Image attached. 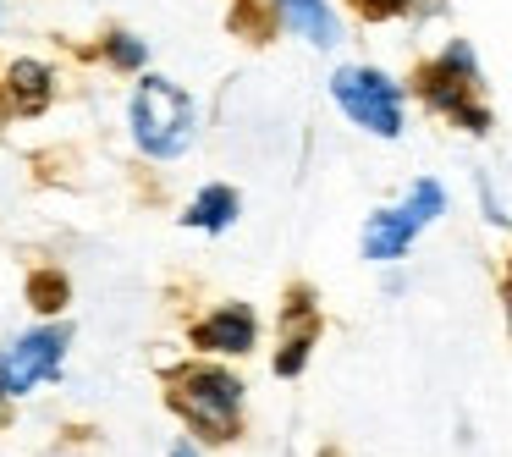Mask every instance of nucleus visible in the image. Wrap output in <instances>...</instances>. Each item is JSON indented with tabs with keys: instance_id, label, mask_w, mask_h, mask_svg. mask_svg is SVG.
<instances>
[{
	"instance_id": "obj_7",
	"label": "nucleus",
	"mask_w": 512,
	"mask_h": 457,
	"mask_svg": "<svg viewBox=\"0 0 512 457\" xmlns=\"http://www.w3.org/2000/svg\"><path fill=\"white\" fill-rule=\"evenodd\" d=\"M56 83L61 72L39 56H12L0 67V116H12V122H34V116L50 111L56 100Z\"/></svg>"
},
{
	"instance_id": "obj_16",
	"label": "nucleus",
	"mask_w": 512,
	"mask_h": 457,
	"mask_svg": "<svg viewBox=\"0 0 512 457\" xmlns=\"http://www.w3.org/2000/svg\"><path fill=\"white\" fill-rule=\"evenodd\" d=\"M501 303H507V325H512V265H507V276H501Z\"/></svg>"
},
{
	"instance_id": "obj_6",
	"label": "nucleus",
	"mask_w": 512,
	"mask_h": 457,
	"mask_svg": "<svg viewBox=\"0 0 512 457\" xmlns=\"http://www.w3.org/2000/svg\"><path fill=\"white\" fill-rule=\"evenodd\" d=\"M67 347H72V331L56 320L12 336V342L0 347V391L6 397H28L39 386H56L61 369H67Z\"/></svg>"
},
{
	"instance_id": "obj_14",
	"label": "nucleus",
	"mask_w": 512,
	"mask_h": 457,
	"mask_svg": "<svg viewBox=\"0 0 512 457\" xmlns=\"http://www.w3.org/2000/svg\"><path fill=\"white\" fill-rule=\"evenodd\" d=\"M353 12L369 17V23H391V17H408L413 0H353Z\"/></svg>"
},
{
	"instance_id": "obj_9",
	"label": "nucleus",
	"mask_w": 512,
	"mask_h": 457,
	"mask_svg": "<svg viewBox=\"0 0 512 457\" xmlns=\"http://www.w3.org/2000/svg\"><path fill=\"white\" fill-rule=\"evenodd\" d=\"M314 336H320V309H314V292L309 287H292L287 292V314H281V347H276V375L292 380L303 375L314 353Z\"/></svg>"
},
{
	"instance_id": "obj_11",
	"label": "nucleus",
	"mask_w": 512,
	"mask_h": 457,
	"mask_svg": "<svg viewBox=\"0 0 512 457\" xmlns=\"http://www.w3.org/2000/svg\"><path fill=\"white\" fill-rule=\"evenodd\" d=\"M237 215H243V193H237L232 182H204L188 199V210H182V226H188V232H204V237H221L237 226Z\"/></svg>"
},
{
	"instance_id": "obj_5",
	"label": "nucleus",
	"mask_w": 512,
	"mask_h": 457,
	"mask_svg": "<svg viewBox=\"0 0 512 457\" xmlns=\"http://www.w3.org/2000/svg\"><path fill=\"white\" fill-rule=\"evenodd\" d=\"M446 215V188L435 177H419L408 188V199L391 204V210H375L364 221V259H375V265H391V259H402L413 243H419L424 226H435Z\"/></svg>"
},
{
	"instance_id": "obj_15",
	"label": "nucleus",
	"mask_w": 512,
	"mask_h": 457,
	"mask_svg": "<svg viewBox=\"0 0 512 457\" xmlns=\"http://www.w3.org/2000/svg\"><path fill=\"white\" fill-rule=\"evenodd\" d=\"M166 457H204V452H199L193 441H171V446H166Z\"/></svg>"
},
{
	"instance_id": "obj_8",
	"label": "nucleus",
	"mask_w": 512,
	"mask_h": 457,
	"mask_svg": "<svg viewBox=\"0 0 512 457\" xmlns=\"http://www.w3.org/2000/svg\"><path fill=\"white\" fill-rule=\"evenodd\" d=\"M193 347L204 358H243L259 347V314L248 303H215L199 325H193Z\"/></svg>"
},
{
	"instance_id": "obj_13",
	"label": "nucleus",
	"mask_w": 512,
	"mask_h": 457,
	"mask_svg": "<svg viewBox=\"0 0 512 457\" xmlns=\"http://www.w3.org/2000/svg\"><path fill=\"white\" fill-rule=\"evenodd\" d=\"M67 298H72V281L61 276V270H39V276L28 281V303H34V314L67 309Z\"/></svg>"
},
{
	"instance_id": "obj_17",
	"label": "nucleus",
	"mask_w": 512,
	"mask_h": 457,
	"mask_svg": "<svg viewBox=\"0 0 512 457\" xmlns=\"http://www.w3.org/2000/svg\"><path fill=\"white\" fill-rule=\"evenodd\" d=\"M0 23H6V0H0Z\"/></svg>"
},
{
	"instance_id": "obj_4",
	"label": "nucleus",
	"mask_w": 512,
	"mask_h": 457,
	"mask_svg": "<svg viewBox=\"0 0 512 457\" xmlns=\"http://www.w3.org/2000/svg\"><path fill=\"white\" fill-rule=\"evenodd\" d=\"M331 100H336V111L369 138H402V127H408L402 83L380 67H336L331 72Z\"/></svg>"
},
{
	"instance_id": "obj_10",
	"label": "nucleus",
	"mask_w": 512,
	"mask_h": 457,
	"mask_svg": "<svg viewBox=\"0 0 512 457\" xmlns=\"http://www.w3.org/2000/svg\"><path fill=\"white\" fill-rule=\"evenodd\" d=\"M270 12L287 34H298L314 50H336L342 45V17H336L331 0H270Z\"/></svg>"
},
{
	"instance_id": "obj_3",
	"label": "nucleus",
	"mask_w": 512,
	"mask_h": 457,
	"mask_svg": "<svg viewBox=\"0 0 512 457\" xmlns=\"http://www.w3.org/2000/svg\"><path fill=\"white\" fill-rule=\"evenodd\" d=\"M479 83H485V72H479V56L468 39H446L441 50H435V61H424L419 67V100L424 111H435L441 122L463 127V133H490V111L485 100H479Z\"/></svg>"
},
{
	"instance_id": "obj_1",
	"label": "nucleus",
	"mask_w": 512,
	"mask_h": 457,
	"mask_svg": "<svg viewBox=\"0 0 512 457\" xmlns=\"http://www.w3.org/2000/svg\"><path fill=\"white\" fill-rule=\"evenodd\" d=\"M127 138L149 166H171L199 138V100L177 78L144 67L127 89Z\"/></svg>"
},
{
	"instance_id": "obj_12",
	"label": "nucleus",
	"mask_w": 512,
	"mask_h": 457,
	"mask_svg": "<svg viewBox=\"0 0 512 457\" xmlns=\"http://www.w3.org/2000/svg\"><path fill=\"white\" fill-rule=\"evenodd\" d=\"M94 61H100L105 72H116V78H138V72L149 67V45L133 28H105L100 45H94Z\"/></svg>"
},
{
	"instance_id": "obj_2",
	"label": "nucleus",
	"mask_w": 512,
	"mask_h": 457,
	"mask_svg": "<svg viewBox=\"0 0 512 457\" xmlns=\"http://www.w3.org/2000/svg\"><path fill=\"white\" fill-rule=\"evenodd\" d=\"M166 402L199 441H237L248 391L226 364L199 358V364H177L166 375Z\"/></svg>"
},
{
	"instance_id": "obj_18",
	"label": "nucleus",
	"mask_w": 512,
	"mask_h": 457,
	"mask_svg": "<svg viewBox=\"0 0 512 457\" xmlns=\"http://www.w3.org/2000/svg\"><path fill=\"white\" fill-rule=\"evenodd\" d=\"M0 408H6V391H0Z\"/></svg>"
}]
</instances>
